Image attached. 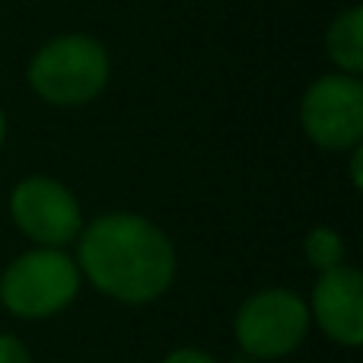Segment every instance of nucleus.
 <instances>
[{
  "label": "nucleus",
  "mask_w": 363,
  "mask_h": 363,
  "mask_svg": "<svg viewBox=\"0 0 363 363\" xmlns=\"http://www.w3.org/2000/svg\"><path fill=\"white\" fill-rule=\"evenodd\" d=\"M74 262L96 294L121 306H150L169 294L179 274L169 233L131 211H112L83 223Z\"/></svg>",
  "instance_id": "nucleus-1"
},
{
  "label": "nucleus",
  "mask_w": 363,
  "mask_h": 363,
  "mask_svg": "<svg viewBox=\"0 0 363 363\" xmlns=\"http://www.w3.org/2000/svg\"><path fill=\"white\" fill-rule=\"evenodd\" d=\"M112 80V57L96 35L64 32L38 45L26 67V83L42 102L83 108L96 102Z\"/></svg>",
  "instance_id": "nucleus-2"
},
{
  "label": "nucleus",
  "mask_w": 363,
  "mask_h": 363,
  "mask_svg": "<svg viewBox=\"0 0 363 363\" xmlns=\"http://www.w3.org/2000/svg\"><path fill=\"white\" fill-rule=\"evenodd\" d=\"M83 287L74 255L64 249L19 252L0 274V303L13 319L45 322L61 315Z\"/></svg>",
  "instance_id": "nucleus-3"
},
{
  "label": "nucleus",
  "mask_w": 363,
  "mask_h": 363,
  "mask_svg": "<svg viewBox=\"0 0 363 363\" xmlns=\"http://www.w3.org/2000/svg\"><path fill=\"white\" fill-rule=\"evenodd\" d=\"M309 303L287 287H262L245 296L233 319V338L252 360H281L306 341Z\"/></svg>",
  "instance_id": "nucleus-4"
},
{
  "label": "nucleus",
  "mask_w": 363,
  "mask_h": 363,
  "mask_svg": "<svg viewBox=\"0 0 363 363\" xmlns=\"http://www.w3.org/2000/svg\"><path fill=\"white\" fill-rule=\"evenodd\" d=\"M300 128L309 144L328 153H347L363 144V83L360 77L322 74L303 89Z\"/></svg>",
  "instance_id": "nucleus-5"
},
{
  "label": "nucleus",
  "mask_w": 363,
  "mask_h": 363,
  "mask_svg": "<svg viewBox=\"0 0 363 363\" xmlns=\"http://www.w3.org/2000/svg\"><path fill=\"white\" fill-rule=\"evenodd\" d=\"M10 217L16 230L42 249H64L83 230V204L61 179L26 176L10 191Z\"/></svg>",
  "instance_id": "nucleus-6"
},
{
  "label": "nucleus",
  "mask_w": 363,
  "mask_h": 363,
  "mask_svg": "<svg viewBox=\"0 0 363 363\" xmlns=\"http://www.w3.org/2000/svg\"><path fill=\"white\" fill-rule=\"evenodd\" d=\"M309 319L332 345H363V274L354 264L322 271L309 300Z\"/></svg>",
  "instance_id": "nucleus-7"
},
{
  "label": "nucleus",
  "mask_w": 363,
  "mask_h": 363,
  "mask_svg": "<svg viewBox=\"0 0 363 363\" xmlns=\"http://www.w3.org/2000/svg\"><path fill=\"white\" fill-rule=\"evenodd\" d=\"M325 55L341 74L360 77L363 70V6L351 4L328 23Z\"/></svg>",
  "instance_id": "nucleus-8"
},
{
  "label": "nucleus",
  "mask_w": 363,
  "mask_h": 363,
  "mask_svg": "<svg viewBox=\"0 0 363 363\" xmlns=\"http://www.w3.org/2000/svg\"><path fill=\"white\" fill-rule=\"evenodd\" d=\"M303 258H306L309 268L322 271H332L338 264H347V245L345 236H341L335 226H313L303 239Z\"/></svg>",
  "instance_id": "nucleus-9"
},
{
  "label": "nucleus",
  "mask_w": 363,
  "mask_h": 363,
  "mask_svg": "<svg viewBox=\"0 0 363 363\" xmlns=\"http://www.w3.org/2000/svg\"><path fill=\"white\" fill-rule=\"evenodd\" d=\"M0 363H32V354L23 338L0 332Z\"/></svg>",
  "instance_id": "nucleus-10"
},
{
  "label": "nucleus",
  "mask_w": 363,
  "mask_h": 363,
  "mask_svg": "<svg viewBox=\"0 0 363 363\" xmlns=\"http://www.w3.org/2000/svg\"><path fill=\"white\" fill-rule=\"evenodd\" d=\"M160 363H217V357L201 351V347H176V351H169Z\"/></svg>",
  "instance_id": "nucleus-11"
},
{
  "label": "nucleus",
  "mask_w": 363,
  "mask_h": 363,
  "mask_svg": "<svg viewBox=\"0 0 363 363\" xmlns=\"http://www.w3.org/2000/svg\"><path fill=\"white\" fill-rule=\"evenodd\" d=\"M351 153V185L360 191V185H363V176H360V160H363V144L360 147H354V150H347Z\"/></svg>",
  "instance_id": "nucleus-12"
},
{
  "label": "nucleus",
  "mask_w": 363,
  "mask_h": 363,
  "mask_svg": "<svg viewBox=\"0 0 363 363\" xmlns=\"http://www.w3.org/2000/svg\"><path fill=\"white\" fill-rule=\"evenodd\" d=\"M6 134H10V121H6V112L0 108V147L6 144Z\"/></svg>",
  "instance_id": "nucleus-13"
}]
</instances>
